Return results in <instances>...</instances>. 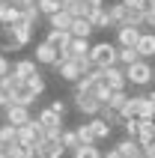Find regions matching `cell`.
<instances>
[{
    "mask_svg": "<svg viewBox=\"0 0 155 158\" xmlns=\"http://www.w3.org/2000/svg\"><path fill=\"white\" fill-rule=\"evenodd\" d=\"M84 3H86L90 9H102V6H104V0H84Z\"/></svg>",
    "mask_w": 155,
    "mask_h": 158,
    "instance_id": "39",
    "label": "cell"
},
{
    "mask_svg": "<svg viewBox=\"0 0 155 158\" xmlns=\"http://www.w3.org/2000/svg\"><path fill=\"white\" fill-rule=\"evenodd\" d=\"M102 81H104L111 89H125V87H128V81H125V69H122L119 63L104 66V69H102Z\"/></svg>",
    "mask_w": 155,
    "mask_h": 158,
    "instance_id": "3",
    "label": "cell"
},
{
    "mask_svg": "<svg viewBox=\"0 0 155 158\" xmlns=\"http://www.w3.org/2000/svg\"><path fill=\"white\" fill-rule=\"evenodd\" d=\"M33 116H30V107H24V105H6V123H12V125H24V123H30Z\"/></svg>",
    "mask_w": 155,
    "mask_h": 158,
    "instance_id": "7",
    "label": "cell"
},
{
    "mask_svg": "<svg viewBox=\"0 0 155 158\" xmlns=\"http://www.w3.org/2000/svg\"><path fill=\"white\" fill-rule=\"evenodd\" d=\"M146 98H149V102L155 105V89H152V93H146Z\"/></svg>",
    "mask_w": 155,
    "mask_h": 158,
    "instance_id": "41",
    "label": "cell"
},
{
    "mask_svg": "<svg viewBox=\"0 0 155 158\" xmlns=\"http://www.w3.org/2000/svg\"><path fill=\"white\" fill-rule=\"evenodd\" d=\"M125 98H128V93H125V89H111V96L104 98V105L113 107V110H119V107L125 105Z\"/></svg>",
    "mask_w": 155,
    "mask_h": 158,
    "instance_id": "26",
    "label": "cell"
},
{
    "mask_svg": "<svg viewBox=\"0 0 155 158\" xmlns=\"http://www.w3.org/2000/svg\"><path fill=\"white\" fill-rule=\"evenodd\" d=\"M72 155L75 158H102V152H98L95 143H78L75 149H72Z\"/></svg>",
    "mask_w": 155,
    "mask_h": 158,
    "instance_id": "21",
    "label": "cell"
},
{
    "mask_svg": "<svg viewBox=\"0 0 155 158\" xmlns=\"http://www.w3.org/2000/svg\"><path fill=\"white\" fill-rule=\"evenodd\" d=\"M3 3H6V0H0V9H3Z\"/></svg>",
    "mask_w": 155,
    "mask_h": 158,
    "instance_id": "42",
    "label": "cell"
},
{
    "mask_svg": "<svg viewBox=\"0 0 155 158\" xmlns=\"http://www.w3.org/2000/svg\"><path fill=\"white\" fill-rule=\"evenodd\" d=\"M137 54H140V60H152L155 57V33H140L137 39Z\"/></svg>",
    "mask_w": 155,
    "mask_h": 158,
    "instance_id": "9",
    "label": "cell"
},
{
    "mask_svg": "<svg viewBox=\"0 0 155 158\" xmlns=\"http://www.w3.org/2000/svg\"><path fill=\"white\" fill-rule=\"evenodd\" d=\"M134 60H140L137 48H116V63H119L122 69H125V66H131Z\"/></svg>",
    "mask_w": 155,
    "mask_h": 158,
    "instance_id": "22",
    "label": "cell"
},
{
    "mask_svg": "<svg viewBox=\"0 0 155 158\" xmlns=\"http://www.w3.org/2000/svg\"><path fill=\"white\" fill-rule=\"evenodd\" d=\"M57 75H60L66 84H75V81H81V75H84V72L78 69L75 60H66V63H60V66H57Z\"/></svg>",
    "mask_w": 155,
    "mask_h": 158,
    "instance_id": "10",
    "label": "cell"
},
{
    "mask_svg": "<svg viewBox=\"0 0 155 158\" xmlns=\"http://www.w3.org/2000/svg\"><path fill=\"white\" fill-rule=\"evenodd\" d=\"M36 63H42V66H54V63H57V51H54L45 39L36 45Z\"/></svg>",
    "mask_w": 155,
    "mask_h": 158,
    "instance_id": "14",
    "label": "cell"
},
{
    "mask_svg": "<svg viewBox=\"0 0 155 158\" xmlns=\"http://www.w3.org/2000/svg\"><path fill=\"white\" fill-rule=\"evenodd\" d=\"M60 143H63V149H75V146H78V134L75 131H63L60 134Z\"/></svg>",
    "mask_w": 155,
    "mask_h": 158,
    "instance_id": "32",
    "label": "cell"
},
{
    "mask_svg": "<svg viewBox=\"0 0 155 158\" xmlns=\"http://www.w3.org/2000/svg\"><path fill=\"white\" fill-rule=\"evenodd\" d=\"M36 9H39V15H54V12H57V9H60V3H57V0H36Z\"/></svg>",
    "mask_w": 155,
    "mask_h": 158,
    "instance_id": "29",
    "label": "cell"
},
{
    "mask_svg": "<svg viewBox=\"0 0 155 158\" xmlns=\"http://www.w3.org/2000/svg\"><path fill=\"white\" fill-rule=\"evenodd\" d=\"M48 24H51V30H69L72 15L66 12V9H57L54 15H48Z\"/></svg>",
    "mask_w": 155,
    "mask_h": 158,
    "instance_id": "19",
    "label": "cell"
},
{
    "mask_svg": "<svg viewBox=\"0 0 155 158\" xmlns=\"http://www.w3.org/2000/svg\"><path fill=\"white\" fill-rule=\"evenodd\" d=\"M66 51H69V60L72 57H81V54H90V39H75L72 36V42H69Z\"/></svg>",
    "mask_w": 155,
    "mask_h": 158,
    "instance_id": "23",
    "label": "cell"
},
{
    "mask_svg": "<svg viewBox=\"0 0 155 158\" xmlns=\"http://www.w3.org/2000/svg\"><path fill=\"white\" fill-rule=\"evenodd\" d=\"M75 107L81 110V114H86V116H95L98 107H102V102H98L95 96H90V93H75Z\"/></svg>",
    "mask_w": 155,
    "mask_h": 158,
    "instance_id": "5",
    "label": "cell"
},
{
    "mask_svg": "<svg viewBox=\"0 0 155 158\" xmlns=\"http://www.w3.org/2000/svg\"><path fill=\"white\" fill-rule=\"evenodd\" d=\"M90 63H93L95 69L113 66V63H116V45H113V42H95V45H90Z\"/></svg>",
    "mask_w": 155,
    "mask_h": 158,
    "instance_id": "2",
    "label": "cell"
},
{
    "mask_svg": "<svg viewBox=\"0 0 155 158\" xmlns=\"http://www.w3.org/2000/svg\"><path fill=\"white\" fill-rule=\"evenodd\" d=\"M18 18H21V12H18V9L6 0V3H3V9H0V24H15Z\"/></svg>",
    "mask_w": 155,
    "mask_h": 158,
    "instance_id": "25",
    "label": "cell"
},
{
    "mask_svg": "<svg viewBox=\"0 0 155 158\" xmlns=\"http://www.w3.org/2000/svg\"><path fill=\"white\" fill-rule=\"evenodd\" d=\"M57 3H60V6H63V0H57Z\"/></svg>",
    "mask_w": 155,
    "mask_h": 158,
    "instance_id": "44",
    "label": "cell"
},
{
    "mask_svg": "<svg viewBox=\"0 0 155 158\" xmlns=\"http://www.w3.org/2000/svg\"><path fill=\"white\" fill-rule=\"evenodd\" d=\"M9 72H12V63H9L6 54L0 51V78H3V75H9Z\"/></svg>",
    "mask_w": 155,
    "mask_h": 158,
    "instance_id": "35",
    "label": "cell"
},
{
    "mask_svg": "<svg viewBox=\"0 0 155 158\" xmlns=\"http://www.w3.org/2000/svg\"><path fill=\"white\" fill-rule=\"evenodd\" d=\"M149 3H152V6H155V0H149Z\"/></svg>",
    "mask_w": 155,
    "mask_h": 158,
    "instance_id": "43",
    "label": "cell"
},
{
    "mask_svg": "<svg viewBox=\"0 0 155 158\" xmlns=\"http://www.w3.org/2000/svg\"><path fill=\"white\" fill-rule=\"evenodd\" d=\"M102 158H122V155H119V152H116V149H107V152H104Z\"/></svg>",
    "mask_w": 155,
    "mask_h": 158,
    "instance_id": "40",
    "label": "cell"
},
{
    "mask_svg": "<svg viewBox=\"0 0 155 158\" xmlns=\"http://www.w3.org/2000/svg\"><path fill=\"white\" fill-rule=\"evenodd\" d=\"M152 78H155V69L149 60H134L131 66H125V81L134 87H146Z\"/></svg>",
    "mask_w": 155,
    "mask_h": 158,
    "instance_id": "1",
    "label": "cell"
},
{
    "mask_svg": "<svg viewBox=\"0 0 155 158\" xmlns=\"http://www.w3.org/2000/svg\"><path fill=\"white\" fill-rule=\"evenodd\" d=\"M51 110H54V114H66V105H63V102H60V98H57V102H54V105H51Z\"/></svg>",
    "mask_w": 155,
    "mask_h": 158,
    "instance_id": "38",
    "label": "cell"
},
{
    "mask_svg": "<svg viewBox=\"0 0 155 158\" xmlns=\"http://www.w3.org/2000/svg\"><path fill=\"white\" fill-rule=\"evenodd\" d=\"M60 9H66L72 18H86L90 12H93V9L86 6L84 0H63V6H60Z\"/></svg>",
    "mask_w": 155,
    "mask_h": 158,
    "instance_id": "16",
    "label": "cell"
},
{
    "mask_svg": "<svg viewBox=\"0 0 155 158\" xmlns=\"http://www.w3.org/2000/svg\"><path fill=\"white\" fill-rule=\"evenodd\" d=\"M36 98H39V96H33V93L27 89V84H24V81H21V84L12 89V105H24V107H30Z\"/></svg>",
    "mask_w": 155,
    "mask_h": 158,
    "instance_id": "13",
    "label": "cell"
},
{
    "mask_svg": "<svg viewBox=\"0 0 155 158\" xmlns=\"http://www.w3.org/2000/svg\"><path fill=\"white\" fill-rule=\"evenodd\" d=\"M45 42L51 45L54 51H66V48H69V42H72V33H69V30H48Z\"/></svg>",
    "mask_w": 155,
    "mask_h": 158,
    "instance_id": "8",
    "label": "cell"
},
{
    "mask_svg": "<svg viewBox=\"0 0 155 158\" xmlns=\"http://www.w3.org/2000/svg\"><path fill=\"white\" fill-rule=\"evenodd\" d=\"M122 128H125V137H134V134H137V116L122 119Z\"/></svg>",
    "mask_w": 155,
    "mask_h": 158,
    "instance_id": "34",
    "label": "cell"
},
{
    "mask_svg": "<svg viewBox=\"0 0 155 158\" xmlns=\"http://www.w3.org/2000/svg\"><path fill=\"white\" fill-rule=\"evenodd\" d=\"M15 134H18V125H12V123H3V125H0V143L15 140Z\"/></svg>",
    "mask_w": 155,
    "mask_h": 158,
    "instance_id": "31",
    "label": "cell"
},
{
    "mask_svg": "<svg viewBox=\"0 0 155 158\" xmlns=\"http://www.w3.org/2000/svg\"><path fill=\"white\" fill-rule=\"evenodd\" d=\"M39 149L45 152V158H63V143L60 140H45V143H39Z\"/></svg>",
    "mask_w": 155,
    "mask_h": 158,
    "instance_id": "24",
    "label": "cell"
},
{
    "mask_svg": "<svg viewBox=\"0 0 155 158\" xmlns=\"http://www.w3.org/2000/svg\"><path fill=\"white\" fill-rule=\"evenodd\" d=\"M9 27L15 30V36H18V42H21V45H27L30 39H33V24H27L24 18H18L15 24H9Z\"/></svg>",
    "mask_w": 155,
    "mask_h": 158,
    "instance_id": "20",
    "label": "cell"
},
{
    "mask_svg": "<svg viewBox=\"0 0 155 158\" xmlns=\"http://www.w3.org/2000/svg\"><path fill=\"white\" fill-rule=\"evenodd\" d=\"M90 128H93V137H95V143H98V140H104V137H111V128H113V125L95 114L93 119H90Z\"/></svg>",
    "mask_w": 155,
    "mask_h": 158,
    "instance_id": "12",
    "label": "cell"
},
{
    "mask_svg": "<svg viewBox=\"0 0 155 158\" xmlns=\"http://www.w3.org/2000/svg\"><path fill=\"white\" fill-rule=\"evenodd\" d=\"M36 119H39V125H42V128H63V116L54 114L51 107L39 110V116H36Z\"/></svg>",
    "mask_w": 155,
    "mask_h": 158,
    "instance_id": "15",
    "label": "cell"
},
{
    "mask_svg": "<svg viewBox=\"0 0 155 158\" xmlns=\"http://www.w3.org/2000/svg\"><path fill=\"white\" fill-rule=\"evenodd\" d=\"M24 45L18 42V36H15V30L9 24H0V51L3 54H9V51H21Z\"/></svg>",
    "mask_w": 155,
    "mask_h": 158,
    "instance_id": "6",
    "label": "cell"
},
{
    "mask_svg": "<svg viewBox=\"0 0 155 158\" xmlns=\"http://www.w3.org/2000/svg\"><path fill=\"white\" fill-rule=\"evenodd\" d=\"M140 152H143L146 158H155V137H152L149 143H143V146H140Z\"/></svg>",
    "mask_w": 155,
    "mask_h": 158,
    "instance_id": "37",
    "label": "cell"
},
{
    "mask_svg": "<svg viewBox=\"0 0 155 158\" xmlns=\"http://www.w3.org/2000/svg\"><path fill=\"white\" fill-rule=\"evenodd\" d=\"M140 33L143 30L137 24H116V48H134Z\"/></svg>",
    "mask_w": 155,
    "mask_h": 158,
    "instance_id": "4",
    "label": "cell"
},
{
    "mask_svg": "<svg viewBox=\"0 0 155 158\" xmlns=\"http://www.w3.org/2000/svg\"><path fill=\"white\" fill-rule=\"evenodd\" d=\"M116 152H119L122 158H137L140 155V143L134 140V137H125V140L116 143Z\"/></svg>",
    "mask_w": 155,
    "mask_h": 158,
    "instance_id": "18",
    "label": "cell"
},
{
    "mask_svg": "<svg viewBox=\"0 0 155 158\" xmlns=\"http://www.w3.org/2000/svg\"><path fill=\"white\" fill-rule=\"evenodd\" d=\"M12 6L18 9V12H24V9H30V6H36V0H9Z\"/></svg>",
    "mask_w": 155,
    "mask_h": 158,
    "instance_id": "36",
    "label": "cell"
},
{
    "mask_svg": "<svg viewBox=\"0 0 155 158\" xmlns=\"http://www.w3.org/2000/svg\"><path fill=\"white\" fill-rule=\"evenodd\" d=\"M21 18H24L27 24H33V27H36L42 15H39V9H36V6H30V9H24V12H21Z\"/></svg>",
    "mask_w": 155,
    "mask_h": 158,
    "instance_id": "33",
    "label": "cell"
},
{
    "mask_svg": "<svg viewBox=\"0 0 155 158\" xmlns=\"http://www.w3.org/2000/svg\"><path fill=\"white\" fill-rule=\"evenodd\" d=\"M36 66H39L36 60H18L15 66H12V75H15V78H21V81H27L30 75H36V72H39Z\"/></svg>",
    "mask_w": 155,
    "mask_h": 158,
    "instance_id": "17",
    "label": "cell"
},
{
    "mask_svg": "<svg viewBox=\"0 0 155 158\" xmlns=\"http://www.w3.org/2000/svg\"><path fill=\"white\" fill-rule=\"evenodd\" d=\"M75 134H78V143H95V137H93V128H90V123H81L75 128Z\"/></svg>",
    "mask_w": 155,
    "mask_h": 158,
    "instance_id": "28",
    "label": "cell"
},
{
    "mask_svg": "<svg viewBox=\"0 0 155 158\" xmlns=\"http://www.w3.org/2000/svg\"><path fill=\"white\" fill-rule=\"evenodd\" d=\"M69 33L75 36V39H90V36L95 33L93 24L86 21V18H72V24H69Z\"/></svg>",
    "mask_w": 155,
    "mask_h": 158,
    "instance_id": "11",
    "label": "cell"
},
{
    "mask_svg": "<svg viewBox=\"0 0 155 158\" xmlns=\"http://www.w3.org/2000/svg\"><path fill=\"white\" fill-rule=\"evenodd\" d=\"M98 116H102V119H107V123H119L122 125V116H119V110H113V107H107V105H102L98 107Z\"/></svg>",
    "mask_w": 155,
    "mask_h": 158,
    "instance_id": "30",
    "label": "cell"
},
{
    "mask_svg": "<svg viewBox=\"0 0 155 158\" xmlns=\"http://www.w3.org/2000/svg\"><path fill=\"white\" fill-rule=\"evenodd\" d=\"M24 84H27V89H30L33 96H42V93H45V78L39 75V72H36V75H30Z\"/></svg>",
    "mask_w": 155,
    "mask_h": 158,
    "instance_id": "27",
    "label": "cell"
}]
</instances>
